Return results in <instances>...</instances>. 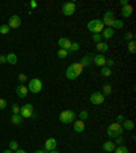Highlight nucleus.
Returning <instances> with one entry per match:
<instances>
[{"mask_svg":"<svg viewBox=\"0 0 136 153\" xmlns=\"http://www.w3.org/2000/svg\"><path fill=\"white\" fill-rule=\"evenodd\" d=\"M83 68H85V67H83L79 62H78V63H72L70 67H68V68H67L65 76L68 78V79H76V78L82 74Z\"/></svg>","mask_w":136,"mask_h":153,"instance_id":"1","label":"nucleus"},{"mask_svg":"<svg viewBox=\"0 0 136 153\" xmlns=\"http://www.w3.org/2000/svg\"><path fill=\"white\" fill-rule=\"evenodd\" d=\"M87 29H89L93 34H97V33L101 34V32L105 29V25L101 19H93V21H90V22L87 23Z\"/></svg>","mask_w":136,"mask_h":153,"instance_id":"2","label":"nucleus"},{"mask_svg":"<svg viewBox=\"0 0 136 153\" xmlns=\"http://www.w3.org/2000/svg\"><path fill=\"white\" fill-rule=\"evenodd\" d=\"M75 118H76V114L72 111V109H65V111H63L60 114L59 120H60L61 123H64V124H70V123H72V122L75 120Z\"/></svg>","mask_w":136,"mask_h":153,"instance_id":"3","label":"nucleus"},{"mask_svg":"<svg viewBox=\"0 0 136 153\" xmlns=\"http://www.w3.org/2000/svg\"><path fill=\"white\" fill-rule=\"evenodd\" d=\"M123 133H124V128L121 127V124L117 123V122L112 123L108 127V130H106V134H108L109 137H120Z\"/></svg>","mask_w":136,"mask_h":153,"instance_id":"4","label":"nucleus"},{"mask_svg":"<svg viewBox=\"0 0 136 153\" xmlns=\"http://www.w3.org/2000/svg\"><path fill=\"white\" fill-rule=\"evenodd\" d=\"M27 89L30 90V93H34V94L40 93L42 90V82H41V79H38V78H33V79H30V83H29Z\"/></svg>","mask_w":136,"mask_h":153,"instance_id":"5","label":"nucleus"},{"mask_svg":"<svg viewBox=\"0 0 136 153\" xmlns=\"http://www.w3.org/2000/svg\"><path fill=\"white\" fill-rule=\"evenodd\" d=\"M76 11V4L72 3V1H67V3L63 4V15L65 16H71L74 15Z\"/></svg>","mask_w":136,"mask_h":153,"instance_id":"6","label":"nucleus"},{"mask_svg":"<svg viewBox=\"0 0 136 153\" xmlns=\"http://www.w3.org/2000/svg\"><path fill=\"white\" fill-rule=\"evenodd\" d=\"M104 101H105V96L101 92H94L90 96V102L93 105H101Z\"/></svg>","mask_w":136,"mask_h":153,"instance_id":"7","label":"nucleus"},{"mask_svg":"<svg viewBox=\"0 0 136 153\" xmlns=\"http://www.w3.org/2000/svg\"><path fill=\"white\" fill-rule=\"evenodd\" d=\"M114 21H116V18H114L113 11H106V13L104 14L102 22H104V25H106V27H112L113 23H114Z\"/></svg>","mask_w":136,"mask_h":153,"instance_id":"8","label":"nucleus"},{"mask_svg":"<svg viewBox=\"0 0 136 153\" xmlns=\"http://www.w3.org/2000/svg\"><path fill=\"white\" fill-rule=\"evenodd\" d=\"M19 115L22 116V118H33V105L32 104H25L23 107H21V112Z\"/></svg>","mask_w":136,"mask_h":153,"instance_id":"9","label":"nucleus"},{"mask_svg":"<svg viewBox=\"0 0 136 153\" xmlns=\"http://www.w3.org/2000/svg\"><path fill=\"white\" fill-rule=\"evenodd\" d=\"M56 146H57V141L54 138H48L45 141L44 150L45 152H52V150H56Z\"/></svg>","mask_w":136,"mask_h":153,"instance_id":"10","label":"nucleus"},{"mask_svg":"<svg viewBox=\"0 0 136 153\" xmlns=\"http://www.w3.org/2000/svg\"><path fill=\"white\" fill-rule=\"evenodd\" d=\"M21 26V18L19 15H12L8 19V27L10 29H16Z\"/></svg>","mask_w":136,"mask_h":153,"instance_id":"11","label":"nucleus"},{"mask_svg":"<svg viewBox=\"0 0 136 153\" xmlns=\"http://www.w3.org/2000/svg\"><path fill=\"white\" fill-rule=\"evenodd\" d=\"M71 44H72V41H71L70 38L61 37L60 40H59V45H60V49H65V51H70Z\"/></svg>","mask_w":136,"mask_h":153,"instance_id":"12","label":"nucleus"},{"mask_svg":"<svg viewBox=\"0 0 136 153\" xmlns=\"http://www.w3.org/2000/svg\"><path fill=\"white\" fill-rule=\"evenodd\" d=\"M93 62L95 63V66H106V57L104 56V55H94V57H93Z\"/></svg>","mask_w":136,"mask_h":153,"instance_id":"13","label":"nucleus"},{"mask_svg":"<svg viewBox=\"0 0 136 153\" xmlns=\"http://www.w3.org/2000/svg\"><path fill=\"white\" fill-rule=\"evenodd\" d=\"M15 92H16V94H18L21 99H25L26 96H27V93H29V89H27V86H25V85L21 83V85L15 89Z\"/></svg>","mask_w":136,"mask_h":153,"instance_id":"14","label":"nucleus"},{"mask_svg":"<svg viewBox=\"0 0 136 153\" xmlns=\"http://www.w3.org/2000/svg\"><path fill=\"white\" fill-rule=\"evenodd\" d=\"M93 57H94V53H87V55H85V56L80 59L79 63L82 64L83 67H87V66H90V63L93 62Z\"/></svg>","mask_w":136,"mask_h":153,"instance_id":"15","label":"nucleus"},{"mask_svg":"<svg viewBox=\"0 0 136 153\" xmlns=\"http://www.w3.org/2000/svg\"><path fill=\"white\" fill-rule=\"evenodd\" d=\"M132 13H133V7L131 4H127V6H124L121 8V14H123L124 18H129L132 15Z\"/></svg>","mask_w":136,"mask_h":153,"instance_id":"16","label":"nucleus"},{"mask_svg":"<svg viewBox=\"0 0 136 153\" xmlns=\"http://www.w3.org/2000/svg\"><path fill=\"white\" fill-rule=\"evenodd\" d=\"M113 36H114V29H112V27H106V29H104V30L101 32V37L106 38V40L112 38Z\"/></svg>","mask_w":136,"mask_h":153,"instance_id":"17","label":"nucleus"},{"mask_svg":"<svg viewBox=\"0 0 136 153\" xmlns=\"http://www.w3.org/2000/svg\"><path fill=\"white\" fill-rule=\"evenodd\" d=\"M74 128H75L76 133H83L85 131V122L83 120H75L74 122Z\"/></svg>","mask_w":136,"mask_h":153,"instance_id":"18","label":"nucleus"},{"mask_svg":"<svg viewBox=\"0 0 136 153\" xmlns=\"http://www.w3.org/2000/svg\"><path fill=\"white\" fill-rule=\"evenodd\" d=\"M104 150H106V152H114V149H116V143L113 142V141H106V142H104Z\"/></svg>","mask_w":136,"mask_h":153,"instance_id":"19","label":"nucleus"},{"mask_svg":"<svg viewBox=\"0 0 136 153\" xmlns=\"http://www.w3.org/2000/svg\"><path fill=\"white\" fill-rule=\"evenodd\" d=\"M95 48H97V51H98L99 53H105V52L109 51V45L105 44V42H98V44L95 45Z\"/></svg>","mask_w":136,"mask_h":153,"instance_id":"20","label":"nucleus"},{"mask_svg":"<svg viewBox=\"0 0 136 153\" xmlns=\"http://www.w3.org/2000/svg\"><path fill=\"white\" fill-rule=\"evenodd\" d=\"M121 127L124 128V130H133L135 128V123H133L132 120H128V119H124L123 122V126Z\"/></svg>","mask_w":136,"mask_h":153,"instance_id":"21","label":"nucleus"},{"mask_svg":"<svg viewBox=\"0 0 136 153\" xmlns=\"http://www.w3.org/2000/svg\"><path fill=\"white\" fill-rule=\"evenodd\" d=\"M6 57H7V63H10V64L18 63V57H16L15 53H8V55H6Z\"/></svg>","mask_w":136,"mask_h":153,"instance_id":"22","label":"nucleus"},{"mask_svg":"<svg viewBox=\"0 0 136 153\" xmlns=\"http://www.w3.org/2000/svg\"><path fill=\"white\" fill-rule=\"evenodd\" d=\"M101 75L102 76H110L112 75V68H110V67L104 66L101 68Z\"/></svg>","mask_w":136,"mask_h":153,"instance_id":"23","label":"nucleus"},{"mask_svg":"<svg viewBox=\"0 0 136 153\" xmlns=\"http://www.w3.org/2000/svg\"><path fill=\"white\" fill-rule=\"evenodd\" d=\"M112 90H113V88H112L110 85H104V88H102V94L104 96H109L112 93Z\"/></svg>","mask_w":136,"mask_h":153,"instance_id":"24","label":"nucleus"},{"mask_svg":"<svg viewBox=\"0 0 136 153\" xmlns=\"http://www.w3.org/2000/svg\"><path fill=\"white\" fill-rule=\"evenodd\" d=\"M22 116H21V115H12V116H11V122H12L14 124H21L22 123Z\"/></svg>","mask_w":136,"mask_h":153,"instance_id":"25","label":"nucleus"},{"mask_svg":"<svg viewBox=\"0 0 136 153\" xmlns=\"http://www.w3.org/2000/svg\"><path fill=\"white\" fill-rule=\"evenodd\" d=\"M114 153H129L127 146H124V145H118L116 149H114Z\"/></svg>","mask_w":136,"mask_h":153,"instance_id":"26","label":"nucleus"},{"mask_svg":"<svg viewBox=\"0 0 136 153\" xmlns=\"http://www.w3.org/2000/svg\"><path fill=\"white\" fill-rule=\"evenodd\" d=\"M123 27H124V22L121 19H116L113 26H112V29H123Z\"/></svg>","mask_w":136,"mask_h":153,"instance_id":"27","label":"nucleus"},{"mask_svg":"<svg viewBox=\"0 0 136 153\" xmlns=\"http://www.w3.org/2000/svg\"><path fill=\"white\" fill-rule=\"evenodd\" d=\"M128 51H129V53H135L136 52V45H135V41H128Z\"/></svg>","mask_w":136,"mask_h":153,"instance_id":"28","label":"nucleus"},{"mask_svg":"<svg viewBox=\"0 0 136 153\" xmlns=\"http://www.w3.org/2000/svg\"><path fill=\"white\" fill-rule=\"evenodd\" d=\"M68 55H70V52L65 51V49H59V52H57V56L60 57V59H65Z\"/></svg>","mask_w":136,"mask_h":153,"instance_id":"29","label":"nucleus"},{"mask_svg":"<svg viewBox=\"0 0 136 153\" xmlns=\"http://www.w3.org/2000/svg\"><path fill=\"white\" fill-rule=\"evenodd\" d=\"M79 48H80V45L78 44V42H72V44H71V48H70V53L71 52H76V51H79Z\"/></svg>","mask_w":136,"mask_h":153,"instance_id":"30","label":"nucleus"},{"mask_svg":"<svg viewBox=\"0 0 136 153\" xmlns=\"http://www.w3.org/2000/svg\"><path fill=\"white\" fill-rule=\"evenodd\" d=\"M79 118H80V120H83V122L87 120V118H89V112H87V111H82L79 114Z\"/></svg>","mask_w":136,"mask_h":153,"instance_id":"31","label":"nucleus"},{"mask_svg":"<svg viewBox=\"0 0 136 153\" xmlns=\"http://www.w3.org/2000/svg\"><path fill=\"white\" fill-rule=\"evenodd\" d=\"M8 32H10L8 25H1L0 26V33H1V34H7Z\"/></svg>","mask_w":136,"mask_h":153,"instance_id":"32","label":"nucleus"},{"mask_svg":"<svg viewBox=\"0 0 136 153\" xmlns=\"http://www.w3.org/2000/svg\"><path fill=\"white\" fill-rule=\"evenodd\" d=\"M16 149H18V142H16V141H11V142H10V150L15 152Z\"/></svg>","mask_w":136,"mask_h":153,"instance_id":"33","label":"nucleus"},{"mask_svg":"<svg viewBox=\"0 0 136 153\" xmlns=\"http://www.w3.org/2000/svg\"><path fill=\"white\" fill-rule=\"evenodd\" d=\"M124 38H125L127 41H132V40H133V33H131V32L124 33Z\"/></svg>","mask_w":136,"mask_h":153,"instance_id":"34","label":"nucleus"},{"mask_svg":"<svg viewBox=\"0 0 136 153\" xmlns=\"http://www.w3.org/2000/svg\"><path fill=\"white\" fill-rule=\"evenodd\" d=\"M101 34H98V33H97V34H93V41L94 42H97V44H98V42H101Z\"/></svg>","mask_w":136,"mask_h":153,"instance_id":"35","label":"nucleus"},{"mask_svg":"<svg viewBox=\"0 0 136 153\" xmlns=\"http://www.w3.org/2000/svg\"><path fill=\"white\" fill-rule=\"evenodd\" d=\"M12 112H14V115H19V112H21V108H19L16 104H12Z\"/></svg>","mask_w":136,"mask_h":153,"instance_id":"36","label":"nucleus"},{"mask_svg":"<svg viewBox=\"0 0 136 153\" xmlns=\"http://www.w3.org/2000/svg\"><path fill=\"white\" fill-rule=\"evenodd\" d=\"M7 108V101L4 99H0V109H6Z\"/></svg>","mask_w":136,"mask_h":153,"instance_id":"37","label":"nucleus"},{"mask_svg":"<svg viewBox=\"0 0 136 153\" xmlns=\"http://www.w3.org/2000/svg\"><path fill=\"white\" fill-rule=\"evenodd\" d=\"M26 79H27V78H26L25 74H19V75H18V81H19V82H25Z\"/></svg>","mask_w":136,"mask_h":153,"instance_id":"38","label":"nucleus"},{"mask_svg":"<svg viewBox=\"0 0 136 153\" xmlns=\"http://www.w3.org/2000/svg\"><path fill=\"white\" fill-rule=\"evenodd\" d=\"M116 138H117V140H116V142H114V143H117V145H121V143L124 142V140H123V137H121V135H120V137H116Z\"/></svg>","mask_w":136,"mask_h":153,"instance_id":"39","label":"nucleus"},{"mask_svg":"<svg viewBox=\"0 0 136 153\" xmlns=\"http://www.w3.org/2000/svg\"><path fill=\"white\" fill-rule=\"evenodd\" d=\"M0 63L3 64V63H7V57H6V55H1L0 56Z\"/></svg>","mask_w":136,"mask_h":153,"instance_id":"40","label":"nucleus"},{"mask_svg":"<svg viewBox=\"0 0 136 153\" xmlns=\"http://www.w3.org/2000/svg\"><path fill=\"white\" fill-rule=\"evenodd\" d=\"M106 64H108L106 67H110V66H113V64H114V62L112 60V59H108V60H106Z\"/></svg>","mask_w":136,"mask_h":153,"instance_id":"41","label":"nucleus"},{"mask_svg":"<svg viewBox=\"0 0 136 153\" xmlns=\"http://www.w3.org/2000/svg\"><path fill=\"white\" fill-rule=\"evenodd\" d=\"M120 122H124V116H123V115H118V116H117V123H120Z\"/></svg>","mask_w":136,"mask_h":153,"instance_id":"42","label":"nucleus"},{"mask_svg":"<svg viewBox=\"0 0 136 153\" xmlns=\"http://www.w3.org/2000/svg\"><path fill=\"white\" fill-rule=\"evenodd\" d=\"M30 7H32V8H35V7H37V1H34V0L30 1Z\"/></svg>","mask_w":136,"mask_h":153,"instance_id":"43","label":"nucleus"},{"mask_svg":"<svg viewBox=\"0 0 136 153\" xmlns=\"http://www.w3.org/2000/svg\"><path fill=\"white\" fill-rule=\"evenodd\" d=\"M14 153H27V152H26V150H23V149H19V148H18V149H16Z\"/></svg>","mask_w":136,"mask_h":153,"instance_id":"44","label":"nucleus"},{"mask_svg":"<svg viewBox=\"0 0 136 153\" xmlns=\"http://www.w3.org/2000/svg\"><path fill=\"white\" fill-rule=\"evenodd\" d=\"M120 3H121V6H127V4H128V0H121V1H120Z\"/></svg>","mask_w":136,"mask_h":153,"instance_id":"45","label":"nucleus"},{"mask_svg":"<svg viewBox=\"0 0 136 153\" xmlns=\"http://www.w3.org/2000/svg\"><path fill=\"white\" fill-rule=\"evenodd\" d=\"M1 153H14V152H12V150H10V149H6V150H3Z\"/></svg>","mask_w":136,"mask_h":153,"instance_id":"46","label":"nucleus"},{"mask_svg":"<svg viewBox=\"0 0 136 153\" xmlns=\"http://www.w3.org/2000/svg\"><path fill=\"white\" fill-rule=\"evenodd\" d=\"M34 153H45V150H35Z\"/></svg>","mask_w":136,"mask_h":153,"instance_id":"47","label":"nucleus"},{"mask_svg":"<svg viewBox=\"0 0 136 153\" xmlns=\"http://www.w3.org/2000/svg\"><path fill=\"white\" fill-rule=\"evenodd\" d=\"M48 153H60V152H57V150H52V152H48Z\"/></svg>","mask_w":136,"mask_h":153,"instance_id":"48","label":"nucleus"}]
</instances>
